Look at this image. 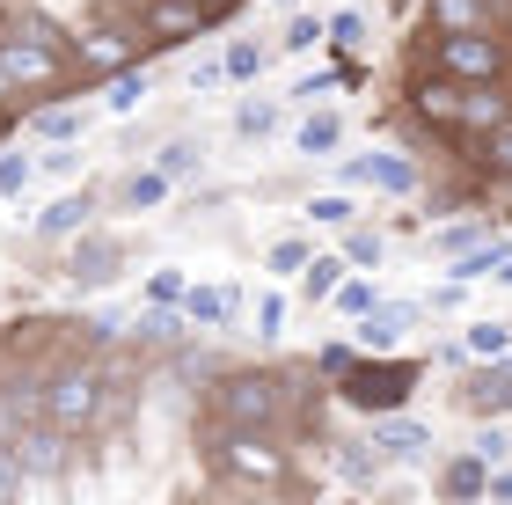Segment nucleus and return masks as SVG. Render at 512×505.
I'll list each match as a JSON object with an SVG mask.
<instances>
[{"label": "nucleus", "instance_id": "c9c22d12", "mask_svg": "<svg viewBox=\"0 0 512 505\" xmlns=\"http://www.w3.org/2000/svg\"><path fill=\"white\" fill-rule=\"evenodd\" d=\"M308 220H315V227H352L359 205L344 198V191H322V198H308Z\"/></svg>", "mask_w": 512, "mask_h": 505}, {"label": "nucleus", "instance_id": "423d86ee", "mask_svg": "<svg viewBox=\"0 0 512 505\" xmlns=\"http://www.w3.org/2000/svg\"><path fill=\"white\" fill-rule=\"evenodd\" d=\"M454 403L469 410V418H512V352L505 359H469Z\"/></svg>", "mask_w": 512, "mask_h": 505}, {"label": "nucleus", "instance_id": "f03ea898", "mask_svg": "<svg viewBox=\"0 0 512 505\" xmlns=\"http://www.w3.org/2000/svg\"><path fill=\"white\" fill-rule=\"evenodd\" d=\"M410 66H439L454 81H505L512 74V37H498V30H425Z\"/></svg>", "mask_w": 512, "mask_h": 505}, {"label": "nucleus", "instance_id": "5701e85b", "mask_svg": "<svg viewBox=\"0 0 512 505\" xmlns=\"http://www.w3.org/2000/svg\"><path fill=\"white\" fill-rule=\"evenodd\" d=\"M30 132H37L44 147H52V140H81V132H88V110H74V103H44L37 118H30Z\"/></svg>", "mask_w": 512, "mask_h": 505}, {"label": "nucleus", "instance_id": "4be33fe9", "mask_svg": "<svg viewBox=\"0 0 512 505\" xmlns=\"http://www.w3.org/2000/svg\"><path fill=\"white\" fill-rule=\"evenodd\" d=\"M154 162L169 169L176 183H191V176H205V140H191V132H169V140L154 147Z\"/></svg>", "mask_w": 512, "mask_h": 505}, {"label": "nucleus", "instance_id": "6ab92c4d", "mask_svg": "<svg viewBox=\"0 0 512 505\" xmlns=\"http://www.w3.org/2000/svg\"><path fill=\"white\" fill-rule=\"evenodd\" d=\"M337 147H344V118H337V110H308V118H300V132H293V154L322 162V154H337Z\"/></svg>", "mask_w": 512, "mask_h": 505}, {"label": "nucleus", "instance_id": "a19ab883", "mask_svg": "<svg viewBox=\"0 0 512 505\" xmlns=\"http://www.w3.org/2000/svg\"><path fill=\"white\" fill-rule=\"evenodd\" d=\"M183 293H191V279H183L176 264H169V271H154V279H147V301H183Z\"/></svg>", "mask_w": 512, "mask_h": 505}, {"label": "nucleus", "instance_id": "412c9836", "mask_svg": "<svg viewBox=\"0 0 512 505\" xmlns=\"http://www.w3.org/2000/svg\"><path fill=\"white\" fill-rule=\"evenodd\" d=\"M425 30H491L483 0H425Z\"/></svg>", "mask_w": 512, "mask_h": 505}, {"label": "nucleus", "instance_id": "f3484780", "mask_svg": "<svg viewBox=\"0 0 512 505\" xmlns=\"http://www.w3.org/2000/svg\"><path fill=\"white\" fill-rule=\"evenodd\" d=\"M374 447L388 454V462H417V454L432 447V432L417 418H388V410H381V418H374Z\"/></svg>", "mask_w": 512, "mask_h": 505}, {"label": "nucleus", "instance_id": "0eeeda50", "mask_svg": "<svg viewBox=\"0 0 512 505\" xmlns=\"http://www.w3.org/2000/svg\"><path fill=\"white\" fill-rule=\"evenodd\" d=\"M139 22H147L154 52H169V44H191V37H213V30H220V15L205 8V0H147V8H139Z\"/></svg>", "mask_w": 512, "mask_h": 505}, {"label": "nucleus", "instance_id": "4468645a", "mask_svg": "<svg viewBox=\"0 0 512 505\" xmlns=\"http://www.w3.org/2000/svg\"><path fill=\"white\" fill-rule=\"evenodd\" d=\"M461 162H469L483 183H512V118L476 132V140H461Z\"/></svg>", "mask_w": 512, "mask_h": 505}, {"label": "nucleus", "instance_id": "f8f14e48", "mask_svg": "<svg viewBox=\"0 0 512 505\" xmlns=\"http://www.w3.org/2000/svg\"><path fill=\"white\" fill-rule=\"evenodd\" d=\"M183 330H191L183 301H147V308L132 315V344H139V352H176Z\"/></svg>", "mask_w": 512, "mask_h": 505}, {"label": "nucleus", "instance_id": "bb28decb", "mask_svg": "<svg viewBox=\"0 0 512 505\" xmlns=\"http://www.w3.org/2000/svg\"><path fill=\"white\" fill-rule=\"evenodd\" d=\"M315 44H330V15L293 8V15H286V37H278V52H315Z\"/></svg>", "mask_w": 512, "mask_h": 505}, {"label": "nucleus", "instance_id": "f257e3e1", "mask_svg": "<svg viewBox=\"0 0 512 505\" xmlns=\"http://www.w3.org/2000/svg\"><path fill=\"white\" fill-rule=\"evenodd\" d=\"M300 374H264V366H220V388L205 403L213 425H249V432H286Z\"/></svg>", "mask_w": 512, "mask_h": 505}, {"label": "nucleus", "instance_id": "aec40b11", "mask_svg": "<svg viewBox=\"0 0 512 505\" xmlns=\"http://www.w3.org/2000/svg\"><path fill=\"white\" fill-rule=\"evenodd\" d=\"M278 125H286V103H278V96H242L235 103V140L256 147V140H271Z\"/></svg>", "mask_w": 512, "mask_h": 505}, {"label": "nucleus", "instance_id": "ddd939ff", "mask_svg": "<svg viewBox=\"0 0 512 505\" xmlns=\"http://www.w3.org/2000/svg\"><path fill=\"white\" fill-rule=\"evenodd\" d=\"M96 205H103V198L88 191V183H81V191H66V198H52V205L37 213V242H74L81 227L96 220Z\"/></svg>", "mask_w": 512, "mask_h": 505}, {"label": "nucleus", "instance_id": "473e14b6", "mask_svg": "<svg viewBox=\"0 0 512 505\" xmlns=\"http://www.w3.org/2000/svg\"><path fill=\"white\" fill-rule=\"evenodd\" d=\"M103 88H110V96H103V103H110V110H118V118H132V110H139V103H147V74H139V66H125V74H110Z\"/></svg>", "mask_w": 512, "mask_h": 505}, {"label": "nucleus", "instance_id": "37998d69", "mask_svg": "<svg viewBox=\"0 0 512 505\" xmlns=\"http://www.w3.org/2000/svg\"><path fill=\"white\" fill-rule=\"evenodd\" d=\"M491 505H512V462L491 469Z\"/></svg>", "mask_w": 512, "mask_h": 505}, {"label": "nucleus", "instance_id": "dca6fc26", "mask_svg": "<svg viewBox=\"0 0 512 505\" xmlns=\"http://www.w3.org/2000/svg\"><path fill=\"white\" fill-rule=\"evenodd\" d=\"M169 191H176V176L161 169V162H139V169L118 183V198L132 205V213H161V205H169Z\"/></svg>", "mask_w": 512, "mask_h": 505}, {"label": "nucleus", "instance_id": "a211bd4d", "mask_svg": "<svg viewBox=\"0 0 512 505\" xmlns=\"http://www.w3.org/2000/svg\"><path fill=\"white\" fill-rule=\"evenodd\" d=\"M439 498H491V462L469 447V454H454L447 469H439Z\"/></svg>", "mask_w": 512, "mask_h": 505}, {"label": "nucleus", "instance_id": "49530a36", "mask_svg": "<svg viewBox=\"0 0 512 505\" xmlns=\"http://www.w3.org/2000/svg\"><path fill=\"white\" fill-rule=\"evenodd\" d=\"M271 8H286V15H293V8H300V0H271Z\"/></svg>", "mask_w": 512, "mask_h": 505}, {"label": "nucleus", "instance_id": "e433bc0d", "mask_svg": "<svg viewBox=\"0 0 512 505\" xmlns=\"http://www.w3.org/2000/svg\"><path fill=\"white\" fill-rule=\"evenodd\" d=\"M366 30H374V22H366L359 8H337L330 15V44H344V52H366Z\"/></svg>", "mask_w": 512, "mask_h": 505}, {"label": "nucleus", "instance_id": "ea45409f", "mask_svg": "<svg viewBox=\"0 0 512 505\" xmlns=\"http://www.w3.org/2000/svg\"><path fill=\"white\" fill-rule=\"evenodd\" d=\"M286 330V293H256V337H278Z\"/></svg>", "mask_w": 512, "mask_h": 505}, {"label": "nucleus", "instance_id": "c03bdc74", "mask_svg": "<svg viewBox=\"0 0 512 505\" xmlns=\"http://www.w3.org/2000/svg\"><path fill=\"white\" fill-rule=\"evenodd\" d=\"M205 8H213V15L227 22V15H235V8H242V0H205Z\"/></svg>", "mask_w": 512, "mask_h": 505}, {"label": "nucleus", "instance_id": "a18cd8bd", "mask_svg": "<svg viewBox=\"0 0 512 505\" xmlns=\"http://www.w3.org/2000/svg\"><path fill=\"white\" fill-rule=\"evenodd\" d=\"M498 286H512V257H505V271H498Z\"/></svg>", "mask_w": 512, "mask_h": 505}, {"label": "nucleus", "instance_id": "6e6552de", "mask_svg": "<svg viewBox=\"0 0 512 505\" xmlns=\"http://www.w3.org/2000/svg\"><path fill=\"white\" fill-rule=\"evenodd\" d=\"M74 440H81V432H66V425H52V418H37V425H22V432H8L15 462L30 469V476H59L66 462H74Z\"/></svg>", "mask_w": 512, "mask_h": 505}, {"label": "nucleus", "instance_id": "39448f33", "mask_svg": "<svg viewBox=\"0 0 512 505\" xmlns=\"http://www.w3.org/2000/svg\"><path fill=\"white\" fill-rule=\"evenodd\" d=\"M417 388V359H395V352H366L352 374L337 381V396L352 403V410H366V418H381V410H395Z\"/></svg>", "mask_w": 512, "mask_h": 505}, {"label": "nucleus", "instance_id": "393cba45", "mask_svg": "<svg viewBox=\"0 0 512 505\" xmlns=\"http://www.w3.org/2000/svg\"><path fill=\"white\" fill-rule=\"evenodd\" d=\"M344 271H352V257H308V271H300V293H308V301H330V293L344 286Z\"/></svg>", "mask_w": 512, "mask_h": 505}, {"label": "nucleus", "instance_id": "79ce46f5", "mask_svg": "<svg viewBox=\"0 0 512 505\" xmlns=\"http://www.w3.org/2000/svg\"><path fill=\"white\" fill-rule=\"evenodd\" d=\"M337 81H344V74H308V81H293V103H308V110H315V103L330 96Z\"/></svg>", "mask_w": 512, "mask_h": 505}, {"label": "nucleus", "instance_id": "c85d7f7f", "mask_svg": "<svg viewBox=\"0 0 512 505\" xmlns=\"http://www.w3.org/2000/svg\"><path fill=\"white\" fill-rule=\"evenodd\" d=\"M308 257H315V242H300V235H278V242L264 249V271H271V279H300V271H308Z\"/></svg>", "mask_w": 512, "mask_h": 505}, {"label": "nucleus", "instance_id": "c756f323", "mask_svg": "<svg viewBox=\"0 0 512 505\" xmlns=\"http://www.w3.org/2000/svg\"><path fill=\"white\" fill-rule=\"evenodd\" d=\"M359 359H366V352H359V344H344V337H330V344H322V352L308 359V374L337 388V381H344V374H352V366H359Z\"/></svg>", "mask_w": 512, "mask_h": 505}, {"label": "nucleus", "instance_id": "1a4fd4ad", "mask_svg": "<svg viewBox=\"0 0 512 505\" xmlns=\"http://www.w3.org/2000/svg\"><path fill=\"white\" fill-rule=\"evenodd\" d=\"M344 183H366V191H388V198H410L417 191V162L410 154H344Z\"/></svg>", "mask_w": 512, "mask_h": 505}, {"label": "nucleus", "instance_id": "7ed1b4c3", "mask_svg": "<svg viewBox=\"0 0 512 505\" xmlns=\"http://www.w3.org/2000/svg\"><path fill=\"white\" fill-rule=\"evenodd\" d=\"M139 52H154V37H147V22H132V15H88L81 30H74V66H81V81L125 74Z\"/></svg>", "mask_w": 512, "mask_h": 505}, {"label": "nucleus", "instance_id": "4c0bfd02", "mask_svg": "<svg viewBox=\"0 0 512 505\" xmlns=\"http://www.w3.org/2000/svg\"><path fill=\"white\" fill-rule=\"evenodd\" d=\"M227 81H235V74H227V59H191V96H220Z\"/></svg>", "mask_w": 512, "mask_h": 505}, {"label": "nucleus", "instance_id": "cd10ccee", "mask_svg": "<svg viewBox=\"0 0 512 505\" xmlns=\"http://www.w3.org/2000/svg\"><path fill=\"white\" fill-rule=\"evenodd\" d=\"M344 257H352V271H381V257H388V235L381 227H344Z\"/></svg>", "mask_w": 512, "mask_h": 505}, {"label": "nucleus", "instance_id": "9b49d317", "mask_svg": "<svg viewBox=\"0 0 512 505\" xmlns=\"http://www.w3.org/2000/svg\"><path fill=\"white\" fill-rule=\"evenodd\" d=\"M118 264H125L118 235L81 227V235H74V257H66V279H74V286H110V279H118Z\"/></svg>", "mask_w": 512, "mask_h": 505}, {"label": "nucleus", "instance_id": "58836bf2", "mask_svg": "<svg viewBox=\"0 0 512 505\" xmlns=\"http://www.w3.org/2000/svg\"><path fill=\"white\" fill-rule=\"evenodd\" d=\"M469 447H476V454H483V462H491V469H498V462H512V432H505L498 418H491V425H483V432H476V440H469Z\"/></svg>", "mask_w": 512, "mask_h": 505}, {"label": "nucleus", "instance_id": "7c9ffc66", "mask_svg": "<svg viewBox=\"0 0 512 505\" xmlns=\"http://www.w3.org/2000/svg\"><path fill=\"white\" fill-rule=\"evenodd\" d=\"M227 74H235V81H256V74H264V66H271V44H256V37H227Z\"/></svg>", "mask_w": 512, "mask_h": 505}, {"label": "nucleus", "instance_id": "a878e982", "mask_svg": "<svg viewBox=\"0 0 512 505\" xmlns=\"http://www.w3.org/2000/svg\"><path fill=\"white\" fill-rule=\"evenodd\" d=\"M461 352L469 359H505L512 352V323H491V315H483V323L461 330Z\"/></svg>", "mask_w": 512, "mask_h": 505}, {"label": "nucleus", "instance_id": "f704fd0d", "mask_svg": "<svg viewBox=\"0 0 512 505\" xmlns=\"http://www.w3.org/2000/svg\"><path fill=\"white\" fill-rule=\"evenodd\" d=\"M483 235H491V227H483V220H447V227H439V235H432V249H439V257H461V249H476Z\"/></svg>", "mask_w": 512, "mask_h": 505}, {"label": "nucleus", "instance_id": "20e7f679", "mask_svg": "<svg viewBox=\"0 0 512 505\" xmlns=\"http://www.w3.org/2000/svg\"><path fill=\"white\" fill-rule=\"evenodd\" d=\"M213 469L220 484H286V454L278 432H249V425H213Z\"/></svg>", "mask_w": 512, "mask_h": 505}, {"label": "nucleus", "instance_id": "9d476101", "mask_svg": "<svg viewBox=\"0 0 512 505\" xmlns=\"http://www.w3.org/2000/svg\"><path fill=\"white\" fill-rule=\"evenodd\" d=\"M417 315H425L417 301H381L374 315L352 323V344H359V352H403V337L417 330Z\"/></svg>", "mask_w": 512, "mask_h": 505}, {"label": "nucleus", "instance_id": "b1692460", "mask_svg": "<svg viewBox=\"0 0 512 505\" xmlns=\"http://www.w3.org/2000/svg\"><path fill=\"white\" fill-rule=\"evenodd\" d=\"M330 308L344 315V323H359V315H374V308H381V286L366 279V271H344V286L330 293Z\"/></svg>", "mask_w": 512, "mask_h": 505}, {"label": "nucleus", "instance_id": "de8ad7c7", "mask_svg": "<svg viewBox=\"0 0 512 505\" xmlns=\"http://www.w3.org/2000/svg\"><path fill=\"white\" fill-rule=\"evenodd\" d=\"M8 132H15V125H8V118H0V140H8Z\"/></svg>", "mask_w": 512, "mask_h": 505}, {"label": "nucleus", "instance_id": "2eb2a0df", "mask_svg": "<svg viewBox=\"0 0 512 505\" xmlns=\"http://www.w3.org/2000/svg\"><path fill=\"white\" fill-rule=\"evenodd\" d=\"M183 315H191V330H227L242 315V293L235 286H191L183 293Z\"/></svg>", "mask_w": 512, "mask_h": 505}, {"label": "nucleus", "instance_id": "2f4dec72", "mask_svg": "<svg viewBox=\"0 0 512 505\" xmlns=\"http://www.w3.org/2000/svg\"><path fill=\"white\" fill-rule=\"evenodd\" d=\"M37 176H44V169H37V154H22V147H8V154H0V198H22Z\"/></svg>", "mask_w": 512, "mask_h": 505}, {"label": "nucleus", "instance_id": "72a5a7b5", "mask_svg": "<svg viewBox=\"0 0 512 505\" xmlns=\"http://www.w3.org/2000/svg\"><path fill=\"white\" fill-rule=\"evenodd\" d=\"M337 469H344V476H352V484H381V469H388V454H381L374 440H366V447H344V454H337Z\"/></svg>", "mask_w": 512, "mask_h": 505}]
</instances>
